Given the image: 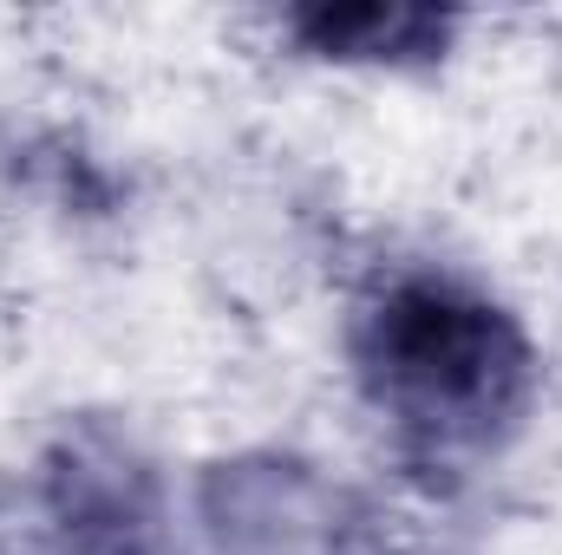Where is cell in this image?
<instances>
[{
  "label": "cell",
  "mask_w": 562,
  "mask_h": 555,
  "mask_svg": "<svg viewBox=\"0 0 562 555\" xmlns=\"http://www.w3.org/2000/svg\"><path fill=\"white\" fill-rule=\"evenodd\" d=\"M203 536L210 555H353L360 510L321 477V464L288 451H243L203 471Z\"/></svg>",
  "instance_id": "obj_3"
},
{
  "label": "cell",
  "mask_w": 562,
  "mask_h": 555,
  "mask_svg": "<svg viewBox=\"0 0 562 555\" xmlns=\"http://www.w3.org/2000/svg\"><path fill=\"white\" fill-rule=\"evenodd\" d=\"M288 39L314 59L340 66H406L431 59L451 39V13L438 7H386V0H353V7H301L281 20Z\"/></svg>",
  "instance_id": "obj_4"
},
{
  "label": "cell",
  "mask_w": 562,
  "mask_h": 555,
  "mask_svg": "<svg viewBox=\"0 0 562 555\" xmlns=\"http://www.w3.org/2000/svg\"><path fill=\"white\" fill-rule=\"evenodd\" d=\"M40 510L59 555H177L157 464L105 418L72 424L46 451Z\"/></svg>",
  "instance_id": "obj_2"
},
{
  "label": "cell",
  "mask_w": 562,
  "mask_h": 555,
  "mask_svg": "<svg viewBox=\"0 0 562 555\" xmlns=\"http://www.w3.org/2000/svg\"><path fill=\"white\" fill-rule=\"evenodd\" d=\"M353 373L367 406L425 464L497 451L537 393L524 327L464 281L406 275L353 327Z\"/></svg>",
  "instance_id": "obj_1"
}]
</instances>
